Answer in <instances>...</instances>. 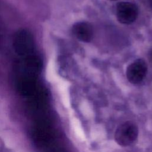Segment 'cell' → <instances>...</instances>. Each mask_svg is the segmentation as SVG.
<instances>
[{
  "label": "cell",
  "instance_id": "cell-1",
  "mask_svg": "<svg viewBox=\"0 0 152 152\" xmlns=\"http://www.w3.org/2000/svg\"><path fill=\"white\" fill-rule=\"evenodd\" d=\"M13 47L16 53L22 58L34 54L35 45L31 33L24 29L16 32L13 39Z\"/></svg>",
  "mask_w": 152,
  "mask_h": 152
},
{
  "label": "cell",
  "instance_id": "cell-2",
  "mask_svg": "<svg viewBox=\"0 0 152 152\" xmlns=\"http://www.w3.org/2000/svg\"><path fill=\"white\" fill-rule=\"evenodd\" d=\"M138 135V128L137 125L131 121H126L118 126L114 137L117 144L126 147L135 141Z\"/></svg>",
  "mask_w": 152,
  "mask_h": 152
},
{
  "label": "cell",
  "instance_id": "cell-3",
  "mask_svg": "<svg viewBox=\"0 0 152 152\" xmlns=\"http://www.w3.org/2000/svg\"><path fill=\"white\" fill-rule=\"evenodd\" d=\"M42 66L41 59L35 54L23 57L16 65L17 76L37 77Z\"/></svg>",
  "mask_w": 152,
  "mask_h": 152
},
{
  "label": "cell",
  "instance_id": "cell-4",
  "mask_svg": "<svg viewBox=\"0 0 152 152\" xmlns=\"http://www.w3.org/2000/svg\"><path fill=\"white\" fill-rule=\"evenodd\" d=\"M116 15L122 24H129L134 23L138 15V8L134 3L121 2L117 4Z\"/></svg>",
  "mask_w": 152,
  "mask_h": 152
},
{
  "label": "cell",
  "instance_id": "cell-5",
  "mask_svg": "<svg viewBox=\"0 0 152 152\" xmlns=\"http://www.w3.org/2000/svg\"><path fill=\"white\" fill-rule=\"evenodd\" d=\"M147 65L142 59H138L131 63L126 71L128 81L134 84L140 83L146 76Z\"/></svg>",
  "mask_w": 152,
  "mask_h": 152
},
{
  "label": "cell",
  "instance_id": "cell-6",
  "mask_svg": "<svg viewBox=\"0 0 152 152\" xmlns=\"http://www.w3.org/2000/svg\"><path fill=\"white\" fill-rule=\"evenodd\" d=\"M17 90L23 96L30 97L39 89L36 77L17 76L16 79Z\"/></svg>",
  "mask_w": 152,
  "mask_h": 152
},
{
  "label": "cell",
  "instance_id": "cell-7",
  "mask_svg": "<svg viewBox=\"0 0 152 152\" xmlns=\"http://www.w3.org/2000/svg\"><path fill=\"white\" fill-rule=\"evenodd\" d=\"M33 137L34 141L40 146L45 145L50 139V133L45 122L39 120L38 121L33 129Z\"/></svg>",
  "mask_w": 152,
  "mask_h": 152
},
{
  "label": "cell",
  "instance_id": "cell-8",
  "mask_svg": "<svg viewBox=\"0 0 152 152\" xmlns=\"http://www.w3.org/2000/svg\"><path fill=\"white\" fill-rule=\"evenodd\" d=\"M72 31L74 35L82 42H88L93 37V27L87 22L81 21L75 23L72 26Z\"/></svg>",
  "mask_w": 152,
  "mask_h": 152
},
{
  "label": "cell",
  "instance_id": "cell-9",
  "mask_svg": "<svg viewBox=\"0 0 152 152\" xmlns=\"http://www.w3.org/2000/svg\"><path fill=\"white\" fill-rule=\"evenodd\" d=\"M110 1H116V0H110Z\"/></svg>",
  "mask_w": 152,
  "mask_h": 152
},
{
  "label": "cell",
  "instance_id": "cell-10",
  "mask_svg": "<svg viewBox=\"0 0 152 152\" xmlns=\"http://www.w3.org/2000/svg\"><path fill=\"white\" fill-rule=\"evenodd\" d=\"M151 6H152V0H151Z\"/></svg>",
  "mask_w": 152,
  "mask_h": 152
}]
</instances>
